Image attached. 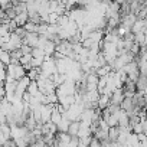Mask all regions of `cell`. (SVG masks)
<instances>
[{"label":"cell","instance_id":"obj_1","mask_svg":"<svg viewBox=\"0 0 147 147\" xmlns=\"http://www.w3.org/2000/svg\"><path fill=\"white\" fill-rule=\"evenodd\" d=\"M120 12H121V5L114 0V2L110 3V5L107 6V9H105V18H108V19H111V18H118V16H120Z\"/></svg>","mask_w":147,"mask_h":147},{"label":"cell","instance_id":"obj_2","mask_svg":"<svg viewBox=\"0 0 147 147\" xmlns=\"http://www.w3.org/2000/svg\"><path fill=\"white\" fill-rule=\"evenodd\" d=\"M124 100H125V95H124L123 88H117L111 94V97H110V104H114V105H120L121 107V104H123Z\"/></svg>","mask_w":147,"mask_h":147},{"label":"cell","instance_id":"obj_3","mask_svg":"<svg viewBox=\"0 0 147 147\" xmlns=\"http://www.w3.org/2000/svg\"><path fill=\"white\" fill-rule=\"evenodd\" d=\"M23 42H25L26 45L32 46V48H38V45H39V33H30V32H29Z\"/></svg>","mask_w":147,"mask_h":147},{"label":"cell","instance_id":"obj_4","mask_svg":"<svg viewBox=\"0 0 147 147\" xmlns=\"http://www.w3.org/2000/svg\"><path fill=\"white\" fill-rule=\"evenodd\" d=\"M120 138V127H110L108 131V140L111 143H117Z\"/></svg>","mask_w":147,"mask_h":147},{"label":"cell","instance_id":"obj_5","mask_svg":"<svg viewBox=\"0 0 147 147\" xmlns=\"http://www.w3.org/2000/svg\"><path fill=\"white\" fill-rule=\"evenodd\" d=\"M80 130H81V121H71L69 130H68V133L71 136H78L80 134Z\"/></svg>","mask_w":147,"mask_h":147},{"label":"cell","instance_id":"obj_6","mask_svg":"<svg viewBox=\"0 0 147 147\" xmlns=\"http://www.w3.org/2000/svg\"><path fill=\"white\" fill-rule=\"evenodd\" d=\"M110 97H111V95H107V94H104V95L100 97V100H98V102H97L98 110H102V111H104V110L110 105Z\"/></svg>","mask_w":147,"mask_h":147},{"label":"cell","instance_id":"obj_7","mask_svg":"<svg viewBox=\"0 0 147 147\" xmlns=\"http://www.w3.org/2000/svg\"><path fill=\"white\" fill-rule=\"evenodd\" d=\"M15 20L18 22V25H19V26H25V25L29 22V13H28V12L20 13V15H18V16H16V19H15Z\"/></svg>","mask_w":147,"mask_h":147},{"label":"cell","instance_id":"obj_8","mask_svg":"<svg viewBox=\"0 0 147 147\" xmlns=\"http://www.w3.org/2000/svg\"><path fill=\"white\" fill-rule=\"evenodd\" d=\"M39 92H40V90H39V84H38V81H32V82L29 84L28 94H30V95L33 97V95H36V94H39Z\"/></svg>","mask_w":147,"mask_h":147},{"label":"cell","instance_id":"obj_9","mask_svg":"<svg viewBox=\"0 0 147 147\" xmlns=\"http://www.w3.org/2000/svg\"><path fill=\"white\" fill-rule=\"evenodd\" d=\"M0 55H2V65L9 66L10 61H12V53L7 52V51H0Z\"/></svg>","mask_w":147,"mask_h":147},{"label":"cell","instance_id":"obj_10","mask_svg":"<svg viewBox=\"0 0 147 147\" xmlns=\"http://www.w3.org/2000/svg\"><path fill=\"white\" fill-rule=\"evenodd\" d=\"M69 124H71V121L62 118V121L58 124V131H59V133H68V130H69Z\"/></svg>","mask_w":147,"mask_h":147},{"label":"cell","instance_id":"obj_11","mask_svg":"<svg viewBox=\"0 0 147 147\" xmlns=\"http://www.w3.org/2000/svg\"><path fill=\"white\" fill-rule=\"evenodd\" d=\"M32 56H33V58H39V59H45V58H46V53H45V51L40 49V48H33Z\"/></svg>","mask_w":147,"mask_h":147},{"label":"cell","instance_id":"obj_12","mask_svg":"<svg viewBox=\"0 0 147 147\" xmlns=\"http://www.w3.org/2000/svg\"><path fill=\"white\" fill-rule=\"evenodd\" d=\"M90 147H102V144H101V141L98 140V138H92V141H91V144H90Z\"/></svg>","mask_w":147,"mask_h":147}]
</instances>
